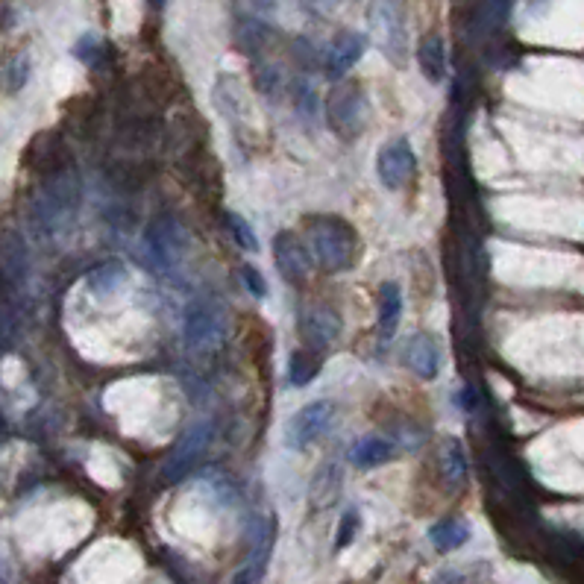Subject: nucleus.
I'll return each mask as SVG.
<instances>
[{"label":"nucleus","instance_id":"obj_14","mask_svg":"<svg viewBox=\"0 0 584 584\" xmlns=\"http://www.w3.org/2000/svg\"><path fill=\"white\" fill-rule=\"evenodd\" d=\"M403 361L414 376L432 382L441 373V341L432 332L411 335L403 347Z\"/></svg>","mask_w":584,"mask_h":584},{"label":"nucleus","instance_id":"obj_12","mask_svg":"<svg viewBox=\"0 0 584 584\" xmlns=\"http://www.w3.org/2000/svg\"><path fill=\"white\" fill-rule=\"evenodd\" d=\"M273 540H276V520L270 514L253 517V529H250V555L241 564V570L232 576V582H259L268 570L270 552H273Z\"/></svg>","mask_w":584,"mask_h":584},{"label":"nucleus","instance_id":"obj_22","mask_svg":"<svg viewBox=\"0 0 584 584\" xmlns=\"http://www.w3.org/2000/svg\"><path fill=\"white\" fill-rule=\"evenodd\" d=\"M323 370V356L315 347H297L291 356H288V385L291 388H306L312 385Z\"/></svg>","mask_w":584,"mask_h":584},{"label":"nucleus","instance_id":"obj_2","mask_svg":"<svg viewBox=\"0 0 584 584\" xmlns=\"http://www.w3.org/2000/svg\"><path fill=\"white\" fill-rule=\"evenodd\" d=\"M315 265L326 273H347L359 259V232L338 215H309L303 221Z\"/></svg>","mask_w":584,"mask_h":584},{"label":"nucleus","instance_id":"obj_36","mask_svg":"<svg viewBox=\"0 0 584 584\" xmlns=\"http://www.w3.org/2000/svg\"><path fill=\"white\" fill-rule=\"evenodd\" d=\"M147 3H150L153 9H162V6H165V0H147Z\"/></svg>","mask_w":584,"mask_h":584},{"label":"nucleus","instance_id":"obj_23","mask_svg":"<svg viewBox=\"0 0 584 584\" xmlns=\"http://www.w3.org/2000/svg\"><path fill=\"white\" fill-rule=\"evenodd\" d=\"M341 485H344V473H341V464L338 461H323L317 467L315 479H312V499H315L317 508H326L332 505L338 494H341Z\"/></svg>","mask_w":584,"mask_h":584},{"label":"nucleus","instance_id":"obj_24","mask_svg":"<svg viewBox=\"0 0 584 584\" xmlns=\"http://www.w3.org/2000/svg\"><path fill=\"white\" fill-rule=\"evenodd\" d=\"M429 540L438 552H455L470 540V526L458 517L438 520L435 526H429Z\"/></svg>","mask_w":584,"mask_h":584},{"label":"nucleus","instance_id":"obj_15","mask_svg":"<svg viewBox=\"0 0 584 584\" xmlns=\"http://www.w3.org/2000/svg\"><path fill=\"white\" fill-rule=\"evenodd\" d=\"M212 97H215V106L221 109L226 121L232 124H241L250 118V100H247V91H244V83L232 74H221L215 80V89H212Z\"/></svg>","mask_w":584,"mask_h":584},{"label":"nucleus","instance_id":"obj_20","mask_svg":"<svg viewBox=\"0 0 584 584\" xmlns=\"http://www.w3.org/2000/svg\"><path fill=\"white\" fill-rule=\"evenodd\" d=\"M30 165H33V171L50 177V174L68 168L71 162H68V156L62 150V141L56 135H39L30 147Z\"/></svg>","mask_w":584,"mask_h":584},{"label":"nucleus","instance_id":"obj_21","mask_svg":"<svg viewBox=\"0 0 584 584\" xmlns=\"http://www.w3.org/2000/svg\"><path fill=\"white\" fill-rule=\"evenodd\" d=\"M127 279H130V270L124 262H103L91 270L86 285H89L91 297L106 300V297H115L127 285Z\"/></svg>","mask_w":584,"mask_h":584},{"label":"nucleus","instance_id":"obj_10","mask_svg":"<svg viewBox=\"0 0 584 584\" xmlns=\"http://www.w3.org/2000/svg\"><path fill=\"white\" fill-rule=\"evenodd\" d=\"M273 262H276V270L282 273L285 282L291 285H303L312 273V265H315V256L309 250V244L297 235V232H276L273 238Z\"/></svg>","mask_w":584,"mask_h":584},{"label":"nucleus","instance_id":"obj_3","mask_svg":"<svg viewBox=\"0 0 584 584\" xmlns=\"http://www.w3.org/2000/svg\"><path fill=\"white\" fill-rule=\"evenodd\" d=\"M326 121L338 138L356 141L370 121V100L364 86L356 80H335V89L326 100Z\"/></svg>","mask_w":584,"mask_h":584},{"label":"nucleus","instance_id":"obj_28","mask_svg":"<svg viewBox=\"0 0 584 584\" xmlns=\"http://www.w3.org/2000/svg\"><path fill=\"white\" fill-rule=\"evenodd\" d=\"M288 94H291V103H294L297 115H300L306 124H315L317 112H320L315 86H312V83H306V80H294V83H291V89H288Z\"/></svg>","mask_w":584,"mask_h":584},{"label":"nucleus","instance_id":"obj_30","mask_svg":"<svg viewBox=\"0 0 584 584\" xmlns=\"http://www.w3.org/2000/svg\"><path fill=\"white\" fill-rule=\"evenodd\" d=\"M291 56H294V62L306 71V74H312L315 68H323V53H317V45L312 39H294L291 42Z\"/></svg>","mask_w":584,"mask_h":584},{"label":"nucleus","instance_id":"obj_26","mask_svg":"<svg viewBox=\"0 0 584 584\" xmlns=\"http://www.w3.org/2000/svg\"><path fill=\"white\" fill-rule=\"evenodd\" d=\"M86 68L91 71H97V68H103L106 62H109V45H106V39L103 36H97V33H83L77 42H74V50H71Z\"/></svg>","mask_w":584,"mask_h":584},{"label":"nucleus","instance_id":"obj_33","mask_svg":"<svg viewBox=\"0 0 584 584\" xmlns=\"http://www.w3.org/2000/svg\"><path fill=\"white\" fill-rule=\"evenodd\" d=\"M288 83H285V74H279V68L276 65H256V91L259 94H265V97H276L279 91L285 89Z\"/></svg>","mask_w":584,"mask_h":584},{"label":"nucleus","instance_id":"obj_31","mask_svg":"<svg viewBox=\"0 0 584 584\" xmlns=\"http://www.w3.org/2000/svg\"><path fill=\"white\" fill-rule=\"evenodd\" d=\"M226 226H229V232H232V238H235V244L241 250H247V253H256L259 250L256 232H253V226L247 224V218H241L235 212H226Z\"/></svg>","mask_w":584,"mask_h":584},{"label":"nucleus","instance_id":"obj_1","mask_svg":"<svg viewBox=\"0 0 584 584\" xmlns=\"http://www.w3.org/2000/svg\"><path fill=\"white\" fill-rule=\"evenodd\" d=\"M80 203H83V185L74 168L68 165L45 177V185L33 191L27 206V224L39 241H47L80 212Z\"/></svg>","mask_w":584,"mask_h":584},{"label":"nucleus","instance_id":"obj_18","mask_svg":"<svg viewBox=\"0 0 584 584\" xmlns=\"http://www.w3.org/2000/svg\"><path fill=\"white\" fill-rule=\"evenodd\" d=\"M403 317V291L397 282H385L379 288V341L388 344L397 335Z\"/></svg>","mask_w":584,"mask_h":584},{"label":"nucleus","instance_id":"obj_27","mask_svg":"<svg viewBox=\"0 0 584 584\" xmlns=\"http://www.w3.org/2000/svg\"><path fill=\"white\" fill-rule=\"evenodd\" d=\"M30 56L27 53H18L12 56L3 68H0V89L9 91V94H18V91L27 86L30 80Z\"/></svg>","mask_w":584,"mask_h":584},{"label":"nucleus","instance_id":"obj_32","mask_svg":"<svg viewBox=\"0 0 584 584\" xmlns=\"http://www.w3.org/2000/svg\"><path fill=\"white\" fill-rule=\"evenodd\" d=\"M361 532V511L359 508H347L341 514V523H338V535H335V549L344 552L347 546H353V540L359 538Z\"/></svg>","mask_w":584,"mask_h":584},{"label":"nucleus","instance_id":"obj_34","mask_svg":"<svg viewBox=\"0 0 584 584\" xmlns=\"http://www.w3.org/2000/svg\"><path fill=\"white\" fill-rule=\"evenodd\" d=\"M241 279H244V285H247V291L256 297V300H262V297H268V282H265V276L259 273V270L253 268V265H244L241 268Z\"/></svg>","mask_w":584,"mask_h":584},{"label":"nucleus","instance_id":"obj_6","mask_svg":"<svg viewBox=\"0 0 584 584\" xmlns=\"http://www.w3.org/2000/svg\"><path fill=\"white\" fill-rule=\"evenodd\" d=\"M212 441V426L209 423H191L180 435V441L174 444L171 455L162 464V482L168 485H180L182 479H188L197 467V461L206 455Z\"/></svg>","mask_w":584,"mask_h":584},{"label":"nucleus","instance_id":"obj_19","mask_svg":"<svg viewBox=\"0 0 584 584\" xmlns=\"http://www.w3.org/2000/svg\"><path fill=\"white\" fill-rule=\"evenodd\" d=\"M394 455H397L394 441L379 438V435H367V438L356 441V447L350 450V461H353L359 470H376V467L394 461Z\"/></svg>","mask_w":584,"mask_h":584},{"label":"nucleus","instance_id":"obj_7","mask_svg":"<svg viewBox=\"0 0 584 584\" xmlns=\"http://www.w3.org/2000/svg\"><path fill=\"white\" fill-rule=\"evenodd\" d=\"M226 332L224 309L212 300H197L188 306L185 320H182V335L188 350H206L215 347Z\"/></svg>","mask_w":584,"mask_h":584},{"label":"nucleus","instance_id":"obj_9","mask_svg":"<svg viewBox=\"0 0 584 584\" xmlns=\"http://www.w3.org/2000/svg\"><path fill=\"white\" fill-rule=\"evenodd\" d=\"M376 177L388 191H403L417 177V153L408 138H397L376 153Z\"/></svg>","mask_w":584,"mask_h":584},{"label":"nucleus","instance_id":"obj_8","mask_svg":"<svg viewBox=\"0 0 584 584\" xmlns=\"http://www.w3.org/2000/svg\"><path fill=\"white\" fill-rule=\"evenodd\" d=\"M332 420H335V405L326 403V400H317V403L303 405L285 426V444L288 450H309L312 444H317L329 429H332Z\"/></svg>","mask_w":584,"mask_h":584},{"label":"nucleus","instance_id":"obj_29","mask_svg":"<svg viewBox=\"0 0 584 584\" xmlns=\"http://www.w3.org/2000/svg\"><path fill=\"white\" fill-rule=\"evenodd\" d=\"M270 27L268 24H262V21H244V27L238 30V42L241 47L253 56V53H259V50H265L270 45Z\"/></svg>","mask_w":584,"mask_h":584},{"label":"nucleus","instance_id":"obj_11","mask_svg":"<svg viewBox=\"0 0 584 584\" xmlns=\"http://www.w3.org/2000/svg\"><path fill=\"white\" fill-rule=\"evenodd\" d=\"M297 329H300V335H303V341H306L309 347H315V350L323 353V350H329V347L341 338L344 320H341V315H338L332 306H326V303H312V306L300 309Z\"/></svg>","mask_w":584,"mask_h":584},{"label":"nucleus","instance_id":"obj_16","mask_svg":"<svg viewBox=\"0 0 584 584\" xmlns=\"http://www.w3.org/2000/svg\"><path fill=\"white\" fill-rule=\"evenodd\" d=\"M0 270H3V276L15 288H21L27 282V270H30L27 241L18 232H12V229L0 232Z\"/></svg>","mask_w":584,"mask_h":584},{"label":"nucleus","instance_id":"obj_25","mask_svg":"<svg viewBox=\"0 0 584 584\" xmlns=\"http://www.w3.org/2000/svg\"><path fill=\"white\" fill-rule=\"evenodd\" d=\"M441 482L444 488L455 494L467 485V458H464V450L458 441H450L444 447V455H441Z\"/></svg>","mask_w":584,"mask_h":584},{"label":"nucleus","instance_id":"obj_5","mask_svg":"<svg viewBox=\"0 0 584 584\" xmlns=\"http://www.w3.org/2000/svg\"><path fill=\"white\" fill-rule=\"evenodd\" d=\"M185 229L171 215L153 218L144 229V256L156 270H174L185 253Z\"/></svg>","mask_w":584,"mask_h":584},{"label":"nucleus","instance_id":"obj_17","mask_svg":"<svg viewBox=\"0 0 584 584\" xmlns=\"http://www.w3.org/2000/svg\"><path fill=\"white\" fill-rule=\"evenodd\" d=\"M417 65L429 83H444L447 77V42L441 33H429L417 45Z\"/></svg>","mask_w":584,"mask_h":584},{"label":"nucleus","instance_id":"obj_13","mask_svg":"<svg viewBox=\"0 0 584 584\" xmlns=\"http://www.w3.org/2000/svg\"><path fill=\"white\" fill-rule=\"evenodd\" d=\"M367 50V36L356 30H338L329 47L323 50V71L329 80H344L347 71H353Z\"/></svg>","mask_w":584,"mask_h":584},{"label":"nucleus","instance_id":"obj_4","mask_svg":"<svg viewBox=\"0 0 584 584\" xmlns=\"http://www.w3.org/2000/svg\"><path fill=\"white\" fill-rule=\"evenodd\" d=\"M367 24L382 50V56L394 65L405 68L408 62V27H405V12L397 0H370L367 6Z\"/></svg>","mask_w":584,"mask_h":584},{"label":"nucleus","instance_id":"obj_35","mask_svg":"<svg viewBox=\"0 0 584 584\" xmlns=\"http://www.w3.org/2000/svg\"><path fill=\"white\" fill-rule=\"evenodd\" d=\"M309 3L317 6V9H323V12H326V9H332V6H338V0H309Z\"/></svg>","mask_w":584,"mask_h":584}]
</instances>
